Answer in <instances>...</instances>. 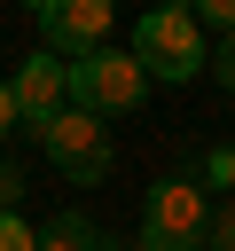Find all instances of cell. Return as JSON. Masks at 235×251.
Wrapping results in <instances>:
<instances>
[{
	"instance_id": "cell-2",
	"label": "cell",
	"mask_w": 235,
	"mask_h": 251,
	"mask_svg": "<svg viewBox=\"0 0 235 251\" xmlns=\"http://www.w3.org/2000/svg\"><path fill=\"white\" fill-rule=\"evenodd\" d=\"M149 94V71L133 63V47H102V55H86V63H70V110H86V118H118V110H133Z\"/></svg>"
},
{
	"instance_id": "cell-8",
	"label": "cell",
	"mask_w": 235,
	"mask_h": 251,
	"mask_svg": "<svg viewBox=\"0 0 235 251\" xmlns=\"http://www.w3.org/2000/svg\"><path fill=\"white\" fill-rule=\"evenodd\" d=\"M204 188H227V204H235V141L204 149Z\"/></svg>"
},
{
	"instance_id": "cell-11",
	"label": "cell",
	"mask_w": 235,
	"mask_h": 251,
	"mask_svg": "<svg viewBox=\"0 0 235 251\" xmlns=\"http://www.w3.org/2000/svg\"><path fill=\"white\" fill-rule=\"evenodd\" d=\"M16 196H24V165L0 157V212H16Z\"/></svg>"
},
{
	"instance_id": "cell-13",
	"label": "cell",
	"mask_w": 235,
	"mask_h": 251,
	"mask_svg": "<svg viewBox=\"0 0 235 251\" xmlns=\"http://www.w3.org/2000/svg\"><path fill=\"white\" fill-rule=\"evenodd\" d=\"M0 133H24V110H16V86L0 78Z\"/></svg>"
},
{
	"instance_id": "cell-1",
	"label": "cell",
	"mask_w": 235,
	"mask_h": 251,
	"mask_svg": "<svg viewBox=\"0 0 235 251\" xmlns=\"http://www.w3.org/2000/svg\"><path fill=\"white\" fill-rule=\"evenodd\" d=\"M133 63L149 71V78H196V71H212V47H204V31H196V16L188 8H149L141 24H133Z\"/></svg>"
},
{
	"instance_id": "cell-14",
	"label": "cell",
	"mask_w": 235,
	"mask_h": 251,
	"mask_svg": "<svg viewBox=\"0 0 235 251\" xmlns=\"http://www.w3.org/2000/svg\"><path fill=\"white\" fill-rule=\"evenodd\" d=\"M133 251H196V243H164V235H149V227H141V235H133Z\"/></svg>"
},
{
	"instance_id": "cell-9",
	"label": "cell",
	"mask_w": 235,
	"mask_h": 251,
	"mask_svg": "<svg viewBox=\"0 0 235 251\" xmlns=\"http://www.w3.org/2000/svg\"><path fill=\"white\" fill-rule=\"evenodd\" d=\"M0 251H39V227H24L16 212H0Z\"/></svg>"
},
{
	"instance_id": "cell-6",
	"label": "cell",
	"mask_w": 235,
	"mask_h": 251,
	"mask_svg": "<svg viewBox=\"0 0 235 251\" xmlns=\"http://www.w3.org/2000/svg\"><path fill=\"white\" fill-rule=\"evenodd\" d=\"M8 86H16L24 133H39L47 118H63V110H70V63H63V55H47V47H39V55H24V71H16Z\"/></svg>"
},
{
	"instance_id": "cell-4",
	"label": "cell",
	"mask_w": 235,
	"mask_h": 251,
	"mask_svg": "<svg viewBox=\"0 0 235 251\" xmlns=\"http://www.w3.org/2000/svg\"><path fill=\"white\" fill-rule=\"evenodd\" d=\"M141 227H149V235H164V243H196V251H204V227H212V188H204L196 173H180V165H172V173L149 188Z\"/></svg>"
},
{
	"instance_id": "cell-12",
	"label": "cell",
	"mask_w": 235,
	"mask_h": 251,
	"mask_svg": "<svg viewBox=\"0 0 235 251\" xmlns=\"http://www.w3.org/2000/svg\"><path fill=\"white\" fill-rule=\"evenodd\" d=\"M212 78L235 94V39H219V47H212Z\"/></svg>"
},
{
	"instance_id": "cell-7",
	"label": "cell",
	"mask_w": 235,
	"mask_h": 251,
	"mask_svg": "<svg viewBox=\"0 0 235 251\" xmlns=\"http://www.w3.org/2000/svg\"><path fill=\"white\" fill-rule=\"evenodd\" d=\"M39 251H102V227H94L86 212H55V220L39 227Z\"/></svg>"
},
{
	"instance_id": "cell-3",
	"label": "cell",
	"mask_w": 235,
	"mask_h": 251,
	"mask_svg": "<svg viewBox=\"0 0 235 251\" xmlns=\"http://www.w3.org/2000/svg\"><path fill=\"white\" fill-rule=\"evenodd\" d=\"M78 188H94V180H110V165H118V149H110V126L102 118H86V110H63V118H47L39 133H31Z\"/></svg>"
},
{
	"instance_id": "cell-5",
	"label": "cell",
	"mask_w": 235,
	"mask_h": 251,
	"mask_svg": "<svg viewBox=\"0 0 235 251\" xmlns=\"http://www.w3.org/2000/svg\"><path fill=\"white\" fill-rule=\"evenodd\" d=\"M31 16L47 31V55H63V63H86L110 47V0H39Z\"/></svg>"
},
{
	"instance_id": "cell-10",
	"label": "cell",
	"mask_w": 235,
	"mask_h": 251,
	"mask_svg": "<svg viewBox=\"0 0 235 251\" xmlns=\"http://www.w3.org/2000/svg\"><path fill=\"white\" fill-rule=\"evenodd\" d=\"M204 251H235V204H219V212H212V227H204Z\"/></svg>"
}]
</instances>
